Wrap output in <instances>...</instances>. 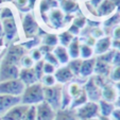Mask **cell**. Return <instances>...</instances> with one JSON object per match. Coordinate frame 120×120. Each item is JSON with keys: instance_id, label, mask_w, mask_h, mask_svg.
<instances>
[{"instance_id": "cell-10", "label": "cell", "mask_w": 120, "mask_h": 120, "mask_svg": "<svg viewBox=\"0 0 120 120\" xmlns=\"http://www.w3.org/2000/svg\"><path fill=\"white\" fill-rule=\"evenodd\" d=\"M28 107H29L28 105L19 103V104L13 106L12 109H10L0 118H1V120H22Z\"/></svg>"}, {"instance_id": "cell-39", "label": "cell", "mask_w": 120, "mask_h": 120, "mask_svg": "<svg viewBox=\"0 0 120 120\" xmlns=\"http://www.w3.org/2000/svg\"><path fill=\"white\" fill-rule=\"evenodd\" d=\"M43 65H44V61H39L34 64V66H33V69H34V71H35V75H36V78H37V80H38V82L41 81V79L44 75Z\"/></svg>"}, {"instance_id": "cell-18", "label": "cell", "mask_w": 120, "mask_h": 120, "mask_svg": "<svg viewBox=\"0 0 120 120\" xmlns=\"http://www.w3.org/2000/svg\"><path fill=\"white\" fill-rule=\"evenodd\" d=\"M53 54L55 55L56 60L59 61L60 66H65L69 63L70 61V57H69V54H68V51H67V48L63 47L61 45H57L56 47L53 49Z\"/></svg>"}, {"instance_id": "cell-3", "label": "cell", "mask_w": 120, "mask_h": 120, "mask_svg": "<svg viewBox=\"0 0 120 120\" xmlns=\"http://www.w3.org/2000/svg\"><path fill=\"white\" fill-rule=\"evenodd\" d=\"M26 54H27V50L20 44H13L8 47L5 52L2 54L1 60L7 63L17 65L20 67V61Z\"/></svg>"}, {"instance_id": "cell-36", "label": "cell", "mask_w": 120, "mask_h": 120, "mask_svg": "<svg viewBox=\"0 0 120 120\" xmlns=\"http://www.w3.org/2000/svg\"><path fill=\"white\" fill-rule=\"evenodd\" d=\"M43 61L46 62V63H49L51 64V65L55 66V67H60V64H59V61L56 60V57H55V55L53 54V52L51 51V52H48L46 53L45 55L43 56Z\"/></svg>"}, {"instance_id": "cell-24", "label": "cell", "mask_w": 120, "mask_h": 120, "mask_svg": "<svg viewBox=\"0 0 120 120\" xmlns=\"http://www.w3.org/2000/svg\"><path fill=\"white\" fill-rule=\"evenodd\" d=\"M99 113L100 116H105V117H111L113 112L115 111V106L114 103L107 102L105 100H100L99 101Z\"/></svg>"}, {"instance_id": "cell-38", "label": "cell", "mask_w": 120, "mask_h": 120, "mask_svg": "<svg viewBox=\"0 0 120 120\" xmlns=\"http://www.w3.org/2000/svg\"><path fill=\"white\" fill-rule=\"evenodd\" d=\"M35 62L29 54H26L20 61V68H33Z\"/></svg>"}, {"instance_id": "cell-20", "label": "cell", "mask_w": 120, "mask_h": 120, "mask_svg": "<svg viewBox=\"0 0 120 120\" xmlns=\"http://www.w3.org/2000/svg\"><path fill=\"white\" fill-rule=\"evenodd\" d=\"M101 98L102 100H105L107 102L113 103L117 99V90L111 84H105L101 89Z\"/></svg>"}, {"instance_id": "cell-43", "label": "cell", "mask_w": 120, "mask_h": 120, "mask_svg": "<svg viewBox=\"0 0 120 120\" xmlns=\"http://www.w3.org/2000/svg\"><path fill=\"white\" fill-rule=\"evenodd\" d=\"M119 20H120V15L119 14H115V15H113L112 17H109V18L105 21L104 26L105 27H113V26L117 25V23L119 22Z\"/></svg>"}, {"instance_id": "cell-7", "label": "cell", "mask_w": 120, "mask_h": 120, "mask_svg": "<svg viewBox=\"0 0 120 120\" xmlns=\"http://www.w3.org/2000/svg\"><path fill=\"white\" fill-rule=\"evenodd\" d=\"M19 71H20L19 66L7 63L2 60L0 61V82L18 79Z\"/></svg>"}, {"instance_id": "cell-41", "label": "cell", "mask_w": 120, "mask_h": 120, "mask_svg": "<svg viewBox=\"0 0 120 120\" xmlns=\"http://www.w3.org/2000/svg\"><path fill=\"white\" fill-rule=\"evenodd\" d=\"M55 70H56V67L49 63H46L44 62V65H43V71H44V75H54Z\"/></svg>"}, {"instance_id": "cell-15", "label": "cell", "mask_w": 120, "mask_h": 120, "mask_svg": "<svg viewBox=\"0 0 120 120\" xmlns=\"http://www.w3.org/2000/svg\"><path fill=\"white\" fill-rule=\"evenodd\" d=\"M18 79L25 84V86H30L38 82L33 68H20Z\"/></svg>"}, {"instance_id": "cell-12", "label": "cell", "mask_w": 120, "mask_h": 120, "mask_svg": "<svg viewBox=\"0 0 120 120\" xmlns=\"http://www.w3.org/2000/svg\"><path fill=\"white\" fill-rule=\"evenodd\" d=\"M54 77L56 80V83L61 84V85H66V84L70 83L71 81H73V79H75V75L68 68L67 65L57 67L54 72Z\"/></svg>"}, {"instance_id": "cell-25", "label": "cell", "mask_w": 120, "mask_h": 120, "mask_svg": "<svg viewBox=\"0 0 120 120\" xmlns=\"http://www.w3.org/2000/svg\"><path fill=\"white\" fill-rule=\"evenodd\" d=\"M41 44L54 49L59 45V37H57L56 34H53V33L44 34V36L41 37Z\"/></svg>"}, {"instance_id": "cell-4", "label": "cell", "mask_w": 120, "mask_h": 120, "mask_svg": "<svg viewBox=\"0 0 120 120\" xmlns=\"http://www.w3.org/2000/svg\"><path fill=\"white\" fill-rule=\"evenodd\" d=\"M25 88H26L25 84L19 79L0 82V94H1V95L20 97V96L22 95Z\"/></svg>"}, {"instance_id": "cell-56", "label": "cell", "mask_w": 120, "mask_h": 120, "mask_svg": "<svg viewBox=\"0 0 120 120\" xmlns=\"http://www.w3.org/2000/svg\"><path fill=\"white\" fill-rule=\"evenodd\" d=\"M73 1H75V0H73Z\"/></svg>"}, {"instance_id": "cell-50", "label": "cell", "mask_w": 120, "mask_h": 120, "mask_svg": "<svg viewBox=\"0 0 120 120\" xmlns=\"http://www.w3.org/2000/svg\"><path fill=\"white\" fill-rule=\"evenodd\" d=\"M36 0H28V4H29V8H34V3H35Z\"/></svg>"}, {"instance_id": "cell-8", "label": "cell", "mask_w": 120, "mask_h": 120, "mask_svg": "<svg viewBox=\"0 0 120 120\" xmlns=\"http://www.w3.org/2000/svg\"><path fill=\"white\" fill-rule=\"evenodd\" d=\"M3 29V39L5 43H11L16 38L17 34H18V27L17 22L14 18H7L1 20Z\"/></svg>"}, {"instance_id": "cell-14", "label": "cell", "mask_w": 120, "mask_h": 120, "mask_svg": "<svg viewBox=\"0 0 120 120\" xmlns=\"http://www.w3.org/2000/svg\"><path fill=\"white\" fill-rule=\"evenodd\" d=\"M95 65H96V57H91L88 60H82V65L80 69L79 78L87 80L93 75L95 72Z\"/></svg>"}, {"instance_id": "cell-49", "label": "cell", "mask_w": 120, "mask_h": 120, "mask_svg": "<svg viewBox=\"0 0 120 120\" xmlns=\"http://www.w3.org/2000/svg\"><path fill=\"white\" fill-rule=\"evenodd\" d=\"M112 116H113L114 120H120V109H115Z\"/></svg>"}, {"instance_id": "cell-11", "label": "cell", "mask_w": 120, "mask_h": 120, "mask_svg": "<svg viewBox=\"0 0 120 120\" xmlns=\"http://www.w3.org/2000/svg\"><path fill=\"white\" fill-rule=\"evenodd\" d=\"M55 113L56 111L45 101L36 105V120H54Z\"/></svg>"}, {"instance_id": "cell-52", "label": "cell", "mask_w": 120, "mask_h": 120, "mask_svg": "<svg viewBox=\"0 0 120 120\" xmlns=\"http://www.w3.org/2000/svg\"><path fill=\"white\" fill-rule=\"evenodd\" d=\"M98 120H112L111 117H105V116H99Z\"/></svg>"}, {"instance_id": "cell-22", "label": "cell", "mask_w": 120, "mask_h": 120, "mask_svg": "<svg viewBox=\"0 0 120 120\" xmlns=\"http://www.w3.org/2000/svg\"><path fill=\"white\" fill-rule=\"evenodd\" d=\"M80 48H81V41L78 37H75L73 41L67 47V51L70 60L80 59Z\"/></svg>"}, {"instance_id": "cell-1", "label": "cell", "mask_w": 120, "mask_h": 120, "mask_svg": "<svg viewBox=\"0 0 120 120\" xmlns=\"http://www.w3.org/2000/svg\"><path fill=\"white\" fill-rule=\"evenodd\" d=\"M44 102V86L41 82L26 86L22 95L20 96V103L25 105H35Z\"/></svg>"}, {"instance_id": "cell-55", "label": "cell", "mask_w": 120, "mask_h": 120, "mask_svg": "<svg viewBox=\"0 0 120 120\" xmlns=\"http://www.w3.org/2000/svg\"><path fill=\"white\" fill-rule=\"evenodd\" d=\"M0 120H1V118H0Z\"/></svg>"}, {"instance_id": "cell-34", "label": "cell", "mask_w": 120, "mask_h": 120, "mask_svg": "<svg viewBox=\"0 0 120 120\" xmlns=\"http://www.w3.org/2000/svg\"><path fill=\"white\" fill-rule=\"evenodd\" d=\"M39 82L41 83V85L44 87H51L54 86L55 84H57L54 75H44Z\"/></svg>"}, {"instance_id": "cell-31", "label": "cell", "mask_w": 120, "mask_h": 120, "mask_svg": "<svg viewBox=\"0 0 120 120\" xmlns=\"http://www.w3.org/2000/svg\"><path fill=\"white\" fill-rule=\"evenodd\" d=\"M57 37H59V45L63 46V47H65V48H67L68 46H69V44L75 38V36H73L72 34L69 33L68 31L62 32L60 35H57Z\"/></svg>"}, {"instance_id": "cell-27", "label": "cell", "mask_w": 120, "mask_h": 120, "mask_svg": "<svg viewBox=\"0 0 120 120\" xmlns=\"http://www.w3.org/2000/svg\"><path fill=\"white\" fill-rule=\"evenodd\" d=\"M66 87H67L68 93H69V95L71 96L72 99L75 98V97H78L84 89L81 84L78 83V82H75V81H71L70 83L66 84Z\"/></svg>"}, {"instance_id": "cell-35", "label": "cell", "mask_w": 120, "mask_h": 120, "mask_svg": "<svg viewBox=\"0 0 120 120\" xmlns=\"http://www.w3.org/2000/svg\"><path fill=\"white\" fill-rule=\"evenodd\" d=\"M15 15H14L13 10L10 7H2L0 9V19H7V18H14Z\"/></svg>"}, {"instance_id": "cell-48", "label": "cell", "mask_w": 120, "mask_h": 120, "mask_svg": "<svg viewBox=\"0 0 120 120\" xmlns=\"http://www.w3.org/2000/svg\"><path fill=\"white\" fill-rule=\"evenodd\" d=\"M113 36L116 41H120V26H117V27L114 29L113 31Z\"/></svg>"}, {"instance_id": "cell-45", "label": "cell", "mask_w": 120, "mask_h": 120, "mask_svg": "<svg viewBox=\"0 0 120 120\" xmlns=\"http://www.w3.org/2000/svg\"><path fill=\"white\" fill-rule=\"evenodd\" d=\"M112 65L116 66H120V51H115V54H114L113 61H112Z\"/></svg>"}, {"instance_id": "cell-37", "label": "cell", "mask_w": 120, "mask_h": 120, "mask_svg": "<svg viewBox=\"0 0 120 120\" xmlns=\"http://www.w3.org/2000/svg\"><path fill=\"white\" fill-rule=\"evenodd\" d=\"M22 120H36V106L30 105L23 116Z\"/></svg>"}, {"instance_id": "cell-23", "label": "cell", "mask_w": 120, "mask_h": 120, "mask_svg": "<svg viewBox=\"0 0 120 120\" xmlns=\"http://www.w3.org/2000/svg\"><path fill=\"white\" fill-rule=\"evenodd\" d=\"M111 65L107 63L100 61V60L96 59V65H95V72L97 75H101V77H106L111 73Z\"/></svg>"}, {"instance_id": "cell-44", "label": "cell", "mask_w": 120, "mask_h": 120, "mask_svg": "<svg viewBox=\"0 0 120 120\" xmlns=\"http://www.w3.org/2000/svg\"><path fill=\"white\" fill-rule=\"evenodd\" d=\"M87 19L84 18V17H77V18H75V20H73V23L72 25L77 26L78 28H83L84 26H85V23H86Z\"/></svg>"}, {"instance_id": "cell-9", "label": "cell", "mask_w": 120, "mask_h": 120, "mask_svg": "<svg viewBox=\"0 0 120 120\" xmlns=\"http://www.w3.org/2000/svg\"><path fill=\"white\" fill-rule=\"evenodd\" d=\"M84 90L86 93L87 98H88V101L91 102H99L101 98V87L98 86L97 84L95 83L93 77H90L84 84L83 86Z\"/></svg>"}, {"instance_id": "cell-26", "label": "cell", "mask_w": 120, "mask_h": 120, "mask_svg": "<svg viewBox=\"0 0 120 120\" xmlns=\"http://www.w3.org/2000/svg\"><path fill=\"white\" fill-rule=\"evenodd\" d=\"M60 7H61L62 11L66 12L68 14L73 13V12H75L79 9V4L73 0H61Z\"/></svg>"}, {"instance_id": "cell-51", "label": "cell", "mask_w": 120, "mask_h": 120, "mask_svg": "<svg viewBox=\"0 0 120 120\" xmlns=\"http://www.w3.org/2000/svg\"><path fill=\"white\" fill-rule=\"evenodd\" d=\"M0 38H3V29H2V23H1V19H0Z\"/></svg>"}, {"instance_id": "cell-21", "label": "cell", "mask_w": 120, "mask_h": 120, "mask_svg": "<svg viewBox=\"0 0 120 120\" xmlns=\"http://www.w3.org/2000/svg\"><path fill=\"white\" fill-rule=\"evenodd\" d=\"M54 120H80L75 114V109H60L55 113Z\"/></svg>"}, {"instance_id": "cell-13", "label": "cell", "mask_w": 120, "mask_h": 120, "mask_svg": "<svg viewBox=\"0 0 120 120\" xmlns=\"http://www.w3.org/2000/svg\"><path fill=\"white\" fill-rule=\"evenodd\" d=\"M20 103V97H14L0 94V117L5 114L10 109Z\"/></svg>"}, {"instance_id": "cell-28", "label": "cell", "mask_w": 120, "mask_h": 120, "mask_svg": "<svg viewBox=\"0 0 120 120\" xmlns=\"http://www.w3.org/2000/svg\"><path fill=\"white\" fill-rule=\"evenodd\" d=\"M86 102H88V98H87V95H86V93H85V90L83 89V91H82L78 97H75V98L72 99L70 109H77L78 107H80L83 104H85Z\"/></svg>"}, {"instance_id": "cell-47", "label": "cell", "mask_w": 120, "mask_h": 120, "mask_svg": "<svg viewBox=\"0 0 120 120\" xmlns=\"http://www.w3.org/2000/svg\"><path fill=\"white\" fill-rule=\"evenodd\" d=\"M15 2H16V5L20 10H23V8H26L28 5V0H16Z\"/></svg>"}, {"instance_id": "cell-19", "label": "cell", "mask_w": 120, "mask_h": 120, "mask_svg": "<svg viewBox=\"0 0 120 120\" xmlns=\"http://www.w3.org/2000/svg\"><path fill=\"white\" fill-rule=\"evenodd\" d=\"M116 9V2L113 0H102L100 5L97 9L98 16H106L109 15Z\"/></svg>"}, {"instance_id": "cell-54", "label": "cell", "mask_w": 120, "mask_h": 120, "mask_svg": "<svg viewBox=\"0 0 120 120\" xmlns=\"http://www.w3.org/2000/svg\"><path fill=\"white\" fill-rule=\"evenodd\" d=\"M3 54V53H2ZM2 54H0V61H1V57H2Z\"/></svg>"}, {"instance_id": "cell-46", "label": "cell", "mask_w": 120, "mask_h": 120, "mask_svg": "<svg viewBox=\"0 0 120 120\" xmlns=\"http://www.w3.org/2000/svg\"><path fill=\"white\" fill-rule=\"evenodd\" d=\"M68 32L70 34H72L73 36H75V35H78V34L80 33V29L77 27V26H75V25H71L70 27H69V29L67 30Z\"/></svg>"}, {"instance_id": "cell-42", "label": "cell", "mask_w": 120, "mask_h": 120, "mask_svg": "<svg viewBox=\"0 0 120 120\" xmlns=\"http://www.w3.org/2000/svg\"><path fill=\"white\" fill-rule=\"evenodd\" d=\"M109 77L114 82H120V66H116L112 69Z\"/></svg>"}, {"instance_id": "cell-29", "label": "cell", "mask_w": 120, "mask_h": 120, "mask_svg": "<svg viewBox=\"0 0 120 120\" xmlns=\"http://www.w3.org/2000/svg\"><path fill=\"white\" fill-rule=\"evenodd\" d=\"M72 98L69 95L67 90L66 85H63V90H62V100H61V109H70Z\"/></svg>"}, {"instance_id": "cell-32", "label": "cell", "mask_w": 120, "mask_h": 120, "mask_svg": "<svg viewBox=\"0 0 120 120\" xmlns=\"http://www.w3.org/2000/svg\"><path fill=\"white\" fill-rule=\"evenodd\" d=\"M81 65H82V60L81 59H75V60H70L69 63L67 64L68 68L71 70V72L73 73V75L79 78L80 75V69H81Z\"/></svg>"}, {"instance_id": "cell-17", "label": "cell", "mask_w": 120, "mask_h": 120, "mask_svg": "<svg viewBox=\"0 0 120 120\" xmlns=\"http://www.w3.org/2000/svg\"><path fill=\"white\" fill-rule=\"evenodd\" d=\"M113 44L112 38L109 36L102 37V38L98 39L96 41L95 46H94V54H97L98 56L101 54H104L105 52L111 50V46Z\"/></svg>"}, {"instance_id": "cell-16", "label": "cell", "mask_w": 120, "mask_h": 120, "mask_svg": "<svg viewBox=\"0 0 120 120\" xmlns=\"http://www.w3.org/2000/svg\"><path fill=\"white\" fill-rule=\"evenodd\" d=\"M49 20L51 22L50 27L53 28V29L57 30L60 28L63 27L64 22H65V15H64V12L61 9H53L51 10V13L49 16Z\"/></svg>"}, {"instance_id": "cell-33", "label": "cell", "mask_w": 120, "mask_h": 120, "mask_svg": "<svg viewBox=\"0 0 120 120\" xmlns=\"http://www.w3.org/2000/svg\"><path fill=\"white\" fill-rule=\"evenodd\" d=\"M26 50H32L34 48H36V46H39L41 45V37L39 36H35L33 38H30V39H27L26 41L20 44Z\"/></svg>"}, {"instance_id": "cell-30", "label": "cell", "mask_w": 120, "mask_h": 120, "mask_svg": "<svg viewBox=\"0 0 120 120\" xmlns=\"http://www.w3.org/2000/svg\"><path fill=\"white\" fill-rule=\"evenodd\" d=\"M94 57V48L86 44H81L80 48V59L81 60H88Z\"/></svg>"}, {"instance_id": "cell-6", "label": "cell", "mask_w": 120, "mask_h": 120, "mask_svg": "<svg viewBox=\"0 0 120 120\" xmlns=\"http://www.w3.org/2000/svg\"><path fill=\"white\" fill-rule=\"evenodd\" d=\"M21 29H22L23 35L27 39L37 36V32L39 31V27L36 19L34 18L33 14L27 13L25 15L22 22H21Z\"/></svg>"}, {"instance_id": "cell-5", "label": "cell", "mask_w": 120, "mask_h": 120, "mask_svg": "<svg viewBox=\"0 0 120 120\" xmlns=\"http://www.w3.org/2000/svg\"><path fill=\"white\" fill-rule=\"evenodd\" d=\"M75 111L78 118L80 120H88L94 119V118H98L100 116L99 113V104L98 102H91L88 101L82 106L78 107Z\"/></svg>"}, {"instance_id": "cell-2", "label": "cell", "mask_w": 120, "mask_h": 120, "mask_svg": "<svg viewBox=\"0 0 120 120\" xmlns=\"http://www.w3.org/2000/svg\"><path fill=\"white\" fill-rule=\"evenodd\" d=\"M63 85L55 84L51 87H44V101L47 102L54 111L61 109Z\"/></svg>"}, {"instance_id": "cell-53", "label": "cell", "mask_w": 120, "mask_h": 120, "mask_svg": "<svg viewBox=\"0 0 120 120\" xmlns=\"http://www.w3.org/2000/svg\"><path fill=\"white\" fill-rule=\"evenodd\" d=\"M88 120H98V118H94V119H88Z\"/></svg>"}, {"instance_id": "cell-40", "label": "cell", "mask_w": 120, "mask_h": 120, "mask_svg": "<svg viewBox=\"0 0 120 120\" xmlns=\"http://www.w3.org/2000/svg\"><path fill=\"white\" fill-rule=\"evenodd\" d=\"M30 56L32 57V60H33L35 63H37V62L39 61H43V53H41V51L38 49V48H34V49L31 50V54H30Z\"/></svg>"}]
</instances>
